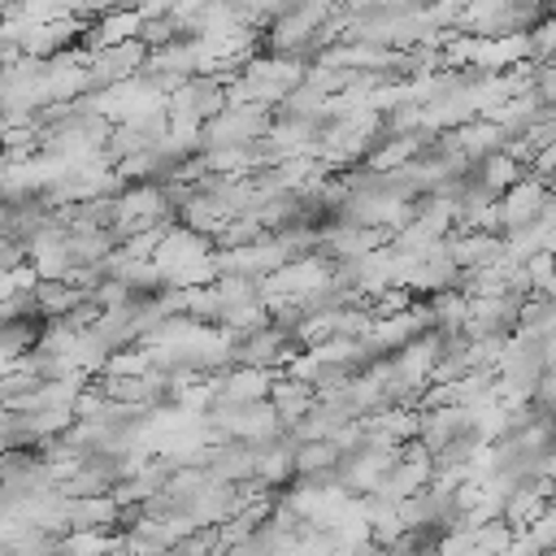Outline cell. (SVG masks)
<instances>
[{
	"label": "cell",
	"instance_id": "cell-1",
	"mask_svg": "<svg viewBox=\"0 0 556 556\" xmlns=\"http://www.w3.org/2000/svg\"><path fill=\"white\" fill-rule=\"evenodd\" d=\"M408 9H365V17H378V22H387V17H404ZM356 39H395V30L391 26H356Z\"/></svg>",
	"mask_w": 556,
	"mask_h": 556
}]
</instances>
